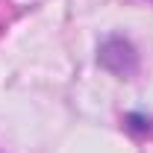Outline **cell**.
I'll return each mask as SVG.
<instances>
[{"label": "cell", "mask_w": 153, "mask_h": 153, "mask_svg": "<svg viewBox=\"0 0 153 153\" xmlns=\"http://www.w3.org/2000/svg\"><path fill=\"white\" fill-rule=\"evenodd\" d=\"M97 65L118 79H130L138 71V50L127 36H106L97 44Z\"/></svg>", "instance_id": "cell-1"}, {"label": "cell", "mask_w": 153, "mask_h": 153, "mask_svg": "<svg viewBox=\"0 0 153 153\" xmlns=\"http://www.w3.org/2000/svg\"><path fill=\"white\" fill-rule=\"evenodd\" d=\"M124 130L133 135H144V133H150V118L141 112H127L124 115Z\"/></svg>", "instance_id": "cell-2"}]
</instances>
